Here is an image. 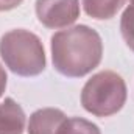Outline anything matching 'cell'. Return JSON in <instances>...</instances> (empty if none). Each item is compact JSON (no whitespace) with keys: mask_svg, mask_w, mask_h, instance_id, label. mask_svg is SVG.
<instances>
[{"mask_svg":"<svg viewBox=\"0 0 134 134\" xmlns=\"http://www.w3.org/2000/svg\"><path fill=\"white\" fill-rule=\"evenodd\" d=\"M131 2H133V3H134V0H131Z\"/></svg>","mask_w":134,"mask_h":134,"instance_id":"cell-12","label":"cell"},{"mask_svg":"<svg viewBox=\"0 0 134 134\" xmlns=\"http://www.w3.org/2000/svg\"><path fill=\"white\" fill-rule=\"evenodd\" d=\"M126 95L125 80L112 70H103L92 75L84 84L81 104L95 117H109L123 108Z\"/></svg>","mask_w":134,"mask_h":134,"instance_id":"cell-3","label":"cell"},{"mask_svg":"<svg viewBox=\"0 0 134 134\" xmlns=\"http://www.w3.org/2000/svg\"><path fill=\"white\" fill-rule=\"evenodd\" d=\"M25 112L11 97L0 101V134H24Z\"/></svg>","mask_w":134,"mask_h":134,"instance_id":"cell-6","label":"cell"},{"mask_svg":"<svg viewBox=\"0 0 134 134\" xmlns=\"http://www.w3.org/2000/svg\"><path fill=\"white\" fill-rule=\"evenodd\" d=\"M0 56L13 73L36 76L45 69V52L41 39L28 30H11L0 39Z\"/></svg>","mask_w":134,"mask_h":134,"instance_id":"cell-2","label":"cell"},{"mask_svg":"<svg viewBox=\"0 0 134 134\" xmlns=\"http://www.w3.org/2000/svg\"><path fill=\"white\" fill-rule=\"evenodd\" d=\"M66 120V114L61 109L56 108L37 109L30 115L28 134H59V130Z\"/></svg>","mask_w":134,"mask_h":134,"instance_id":"cell-5","label":"cell"},{"mask_svg":"<svg viewBox=\"0 0 134 134\" xmlns=\"http://www.w3.org/2000/svg\"><path fill=\"white\" fill-rule=\"evenodd\" d=\"M123 5L125 0H83L86 14L98 20L114 17Z\"/></svg>","mask_w":134,"mask_h":134,"instance_id":"cell-7","label":"cell"},{"mask_svg":"<svg viewBox=\"0 0 134 134\" xmlns=\"http://www.w3.org/2000/svg\"><path fill=\"white\" fill-rule=\"evenodd\" d=\"M24 0H0V11H9L17 8Z\"/></svg>","mask_w":134,"mask_h":134,"instance_id":"cell-10","label":"cell"},{"mask_svg":"<svg viewBox=\"0 0 134 134\" xmlns=\"http://www.w3.org/2000/svg\"><path fill=\"white\" fill-rule=\"evenodd\" d=\"M36 16L47 28H66L80 17V0H36Z\"/></svg>","mask_w":134,"mask_h":134,"instance_id":"cell-4","label":"cell"},{"mask_svg":"<svg viewBox=\"0 0 134 134\" xmlns=\"http://www.w3.org/2000/svg\"><path fill=\"white\" fill-rule=\"evenodd\" d=\"M103 56L100 34L87 25H75L52 36L53 67L64 76L81 78L98 67Z\"/></svg>","mask_w":134,"mask_h":134,"instance_id":"cell-1","label":"cell"},{"mask_svg":"<svg viewBox=\"0 0 134 134\" xmlns=\"http://www.w3.org/2000/svg\"><path fill=\"white\" fill-rule=\"evenodd\" d=\"M120 33H122V37L125 39L126 45L134 52V5H130L122 14Z\"/></svg>","mask_w":134,"mask_h":134,"instance_id":"cell-9","label":"cell"},{"mask_svg":"<svg viewBox=\"0 0 134 134\" xmlns=\"http://www.w3.org/2000/svg\"><path fill=\"white\" fill-rule=\"evenodd\" d=\"M59 134H101L100 128L81 117H72L67 119L64 122V125L61 126Z\"/></svg>","mask_w":134,"mask_h":134,"instance_id":"cell-8","label":"cell"},{"mask_svg":"<svg viewBox=\"0 0 134 134\" xmlns=\"http://www.w3.org/2000/svg\"><path fill=\"white\" fill-rule=\"evenodd\" d=\"M6 72H5V69L2 67L0 64V98H2V95H3V92H5V89H6Z\"/></svg>","mask_w":134,"mask_h":134,"instance_id":"cell-11","label":"cell"}]
</instances>
